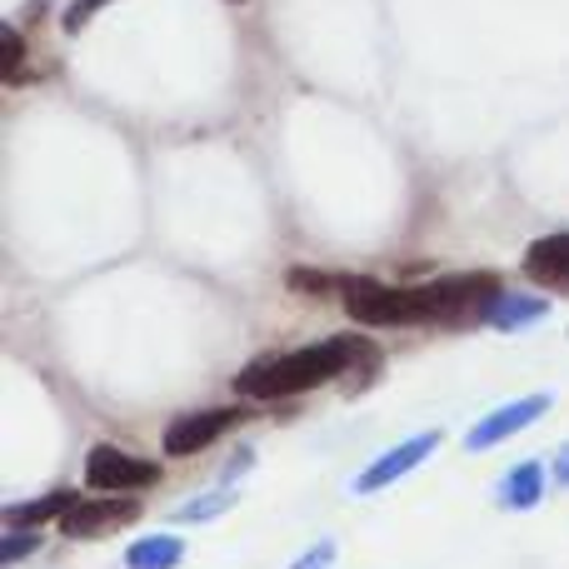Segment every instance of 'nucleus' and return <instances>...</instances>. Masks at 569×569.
<instances>
[{"label":"nucleus","instance_id":"nucleus-1","mask_svg":"<svg viewBox=\"0 0 569 569\" xmlns=\"http://www.w3.org/2000/svg\"><path fill=\"white\" fill-rule=\"evenodd\" d=\"M370 345L360 335H340V340H320V345H300V350L284 355H266V360L246 365L236 375V390L246 400H290V395L320 390L335 375H345L350 365H360V355Z\"/></svg>","mask_w":569,"mask_h":569},{"label":"nucleus","instance_id":"nucleus-2","mask_svg":"<svg viewBox=\"0 0 569 569\" xmlns=\"http://www.w3.org/2000/svg\"><path fill=\"white\" fill-rule=\"evenodd\" d=\"M495 305H500V280L495 276H445L430 284H415V320L420 325L490 320Z\"/></svg>","mask_w":569,"mask_h":569},{"label":"nucleus","instance_id":"nucleus-3","mask_svg":"<svg viewBox=\"0 0 569 569\" xmlns=\"http://www.w3.org/2000/svg\"><path fill=\"white\" fill-rule=\"evenodd\" d=\"M156 480H160V465L140 460V455L120 450V445H96L86 455V485L100 495H136V490H150Z\"/></svg>","mask_w":569,"mask_h":569},{"label":"nucleus","instance_id":"nucleus-4","mask_svg":"<svg viewBox=\"0 0 569 569\" xmlns=\"http://www.w3.org/2000/svg\"><path fill=\"white\" fill-rule=\"evenodd\" d=\"M345 310H350L355 325H420L415 320V290H400V284H380V280H345Z\"/></svg>","mask_w":569,"mask_h":569},{"label":"nucleus","instance_id":"nucleus-5","mask_svg":"<svg viewBox=\"0 0 569 569\" xmlns=\"http://www.w3.org/2000/svg\"><path fill=\"white\" fill-rule=\"evenodd\" d=\"M136 515H140V505L130 495H90V500H76L60 515V535H70V540H100V535L130 525Z\"/></svg>","mask_w":569,"mask_h":569},{"label":"nucleus","instance_id":"nucleus-6","mask_svg":"<svg viewBox=\"0 0 569 569\" xmlns=\"http://www.w3.org/2000/svg\"><path fill=\"white\" fill-rule=\"evenodd\" d=\"M440 450V435L425 430V435H410V440H400L395 450H385L380 460L370 465L365 475H355V495H375V490H390L395 480H405L410 470H420L430 455Z\"/></svg>","mask_w":569,"mask_h":569},{"label":"nucleus","instance_id":"nucleus-7","mask_svg":"<svg viewBox=\"0 0 569 569\" xmlns=\"http://www.w3.org/2000/svg\"><path fill=\"white\" fill-rule=\"evenodd\" d=\"M540 415H550V395H525V400L500 405V410L480 415V425H470V435H465V450H490V445H500V440H510V435L530 430Z\"/></svg>","mask_w":569,"mask_h":569},{"label":"nucleus","instance_id":"nucleus-8","mask_svg":"<svg viewBox=\"0 0 569 569\" xmlns=\"http://www.w3.org/2000/svg\"><path fill=\"white\" fill-rule=\"evenodd\" d=\"M236 420H240V410H196V415H176V420H170V430H166V440H160V450L176 455V460H186V455H200L206 445H216Z\"/></svg>","mask_w":569,"mask_h":569},{"label":"nucleus","instance_id":"nucleus-9","mask_svg":"<svg viewBox=\"0 0 569 569\" xmlns=\"http://www.w3.org/2000/svg\"><path fill=\"white\" fill-rule=\"evenodd\" d=\"M525 276L545 290H569V230L565 236H545L525 250Z\"/></svg>","mask_w":569,"mask_h":569},{"label":"nucleus","instance_id":"nucleus-10","mask_svg":"<svg viewBox=\"0 0 569 569\" xmlns=\"http://www.w3.org/2000/svg\"><path fill=\"white\" fill-rule=\"evenodd\" d=\"M495 500H500V510H535L545 500V465L540 460L510 465L500 475V485H495Z\"/></svg>","mask_w":569,"mask_h":569},{"label":"nucleus","instance_id":"nucleus-11","mask_svg":"<svg viewBox=\"0 0 569 569\" xmlns=\"http://www.w3.org/2000/svg\"><path fill=\"white\" fill-rule=\"evenodd\" d=\"M186 560V545L176 535H146L126 550V569H176Z\"/></svg>","mask_w":569,"mask_h":569},{"label":"nucleus","instance_id":"nucleus-12","mask_svg":"<svg viewBox=\"0 0 569 569\" xmlns=\"http://www.w3.org/2000/svg\"><path fill=\"white\" fill-rule=\"evenodd\" d=\"M80 495H70V490H56V495H46V500H30V505H6V515H0V520L6 525H46V520H60V515L70 510V505H76Z\"/></svg>","mask_w":569,"mask_h":569},{"label":"nucleus","instance_id":"nucleus-13","mask_svg":"<svg viewBox=\"0 0 569 569\" xmlns=\"http://www.w3.org/2000/svg\"><path fill=\"white\" fill-rule=\"evenodd\" d=\"M545 310H550V305H545L540 295H500L490 325H495V330H525V325L545 320Z\"/></svg>","mask_w":569,"mask_h":569},{"label":"nucleus","instance_id":"nucleus-14","mask_svg":"<svg viewBox=\"0 0 569 569\" xmlns=\"http://www.w3.org/2000/svg\"><path fill=\"white\" fill-rule=\"evenodd\" d=\"M236 500H240V495L230 490V485H220V490L200 495V500H186V505L176 510V520H186V525H190V520H216V515H226Z\"/></svg>","mask_w":569,"mask_h":569},{"label":"nucleus","instance_id":"nucleus-15","mask_svg":"<svg viewBox=\"0 0 569 569\" xmlns=\"http://www.w3.org/2000/svg\"><path fill=\"white\" fill-rule=\"evenodd\" d=\"M30 550H40V530H16V535H6V540H0V565L26 560Z\"/></svg>","mask_w":569,"mask_h":569},{"label":"nucleus","instance_id":"nucleus-16","mask_svg":"<svg viewBox=\"0 0 569 569\" xmlns=\"http://www.w3.org/2000/svg\"><path fill=\"white\" fill-rule=\"evenodd\" d=\"M0 40H6V80H20L26 70H20V60H26V46H20V30H0Z\"/></svg>","mask_w":569,"mask_h":569},{"label":"nucleus","instance_id":"nucleus-17","mask_svg":"<svg viewBox=\"0 0 569 569\" xmlns=\"http://www.w3.org/2000/svg\"><path fill=\"white\" fill-rule=\"evenodd\" d=\"M330 565H335V540H320V545H310L290 569H330Z\"/></svg>","mask_w":569,"mask_h":569},{"label":"nucleus","instance_id":"nucleus-18","mask_svg":"<svg viewBox=\"0 0 569 569\" xmlns=\"http://www.w3.org/2000/svg\"><path fill=\"white\" fill-rule=\"evenodd\" d=\"M290 284H295V290H315V295H325V290H335V284H345V280H335V276H315V270H295Z\"/></svg>","mask_w":569,"mask_h":569},{"label":"nucleus","instance_id":"nucleus-19","mask_svg":"<svg viewBox=\"0 0 569 569\" xmlns=\"http://www.w3.org/2000/svg\"><path fill=\"white\" fill-rule=\"evenodd\" d=\"M100 6H106V0H76V6L66 10V30H80V26H86L90 16H96Z\"/></svg>","mask_w":569,"mask_h":569},{"label":"nucleus","instance_id":"nucleus-20","mask_svg":"<svg viewBox=\"0 0 569 569\" xmlns=\"http://www.w3.org/2000/svg\"><path fill=\"white\" fill-rule=\"evenodd\" d=\"M250 465H256V450H250V445H240V450H236V460H230V465H226V475H220V485H230V480H236V475H246Z\"/></svg>","mask_w":569,"mask_h":569},{"label":"nucleus","instance_id":"nucleus-21","mask_svg":"<svg viewBox=\"0 0 569 569\" xmlns=\"http://www.w3.org/2000/svg\"><path fill=\"white\" fill-rule=\"evenodd\" d=\"M555 480H560V485H569V445H565L560 455H555Z\"/></svg>","mask_w":569,"mask_h":569}]
</instances>
